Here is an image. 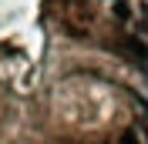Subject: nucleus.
<instances>
[{
    "label": "nucleus",
    "instance_id": "nucleus-1",
    "mask_svg": "<svg viewBox=\"0 0 148 144\" xmlns=\"http://www.w3.org/2000/svg\"><path fill=\"white\" fill-rule=\"evenodd\" d=\"M114 50L125 54L128 60H135V67H141V71L148 74V44H141V40H135V37H125Z\"/></svg>",
    "mask_w": 148,
    "mask_h": 144
}]
</instances>
